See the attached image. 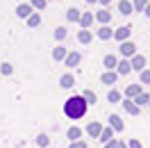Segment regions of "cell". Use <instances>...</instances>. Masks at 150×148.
<instances>
[{"label": "cell", "instance_id": "obj_1", "mask_svg": "<svg viewBox=\"0 0 150 148\" xmlns=\"http://www.w3.org/2000/svg\"><path fill=\"white\" fill-rule=\"evenodd\" d=\"M86 107H89V105L84 102L82 96H71V98L64 102V114L68 119H82L86 114Z\"/></svg>", "mask_w": 150, "mask_h": 148}, {"label": "cell", "instance_id": "obj_2", "mask_svg": "<svg viewBox=\"0 0 150 148\" xmlns=\"http://www.w3.org/2000/svg\"><path fill=\"white\" fill-rule=\"evenodd\" d=\"M121 55L123 57H134L137 55V46H134L132 41H123L121 43Z\"/></svg>", "mask_w": 150, "mask_h": 148}, {"label": "cell", "instance_id": "obj_3", "mask_svg": "<svg viewBox=\"0 0 150 148\" xmlns=\"http://www.w3.org/2000/svg\"><path fill=\"white\" fill-rule=\"evenodd\" d=\"M109 128H112L114 132H123L125 125H123V119L118 116V114H112V116H109Z\"/></svg>", "mask_w": 150, "mask_h": 148}, {"label": "cell", "instance_id": "obj_4", "mask_svg": "<svg viewBox=\"0 0 150 148\" xmlns=\"http://www.w3.org/2000/svg\"><path fill=\"white\" fill-rule=\"evenodd\" d=\"M130 64H132L134 71H139V73H141V71H146V57H143V55H134Z\"/></svg>", "mask_w": 150, "mask_h": 148}, {"label": "cell", "instance_id": "obj_5", "mask_svg": "<svg viewBox=\"0 0 150 148\" xmlns=\"http://www.w3.org/2000/svg\"><path fill=\"white\" fill-rule=\"evenodd\" d=\"M139 93H143V91H141V84H127V87H125V96H127V100H134Z\"/></svg>", "mask_w": 150, "mask_h": 148}, {"label": "cell", "instance_id": "obj_6", "mask_svg": "<svg viewBox=\"0 0 150 148\" xmlns=\"http://www.w3.org/2000/svg\"><path fill=\"white\" fill-rule=\"evenodd\" d=\"M116 80H118V73H116V71H107V73L100 75V82H103V84H109V87L116 84Z\"/></svg>", "mask_w": 150, "mask_h": 148}, {"label": "cell", "instance_id": "obj_7", "mask_svg": "<svg viewBox=\"0 0 150 148\" xmlns=\"http://www.w3.org/2000/svg\"><path fill=\"white\" fill-rule=\"evenodd\" d=\"M100 132H103V125H100V123H96V121H91V123L86 125V134H91L93 139L100 137Z\"/></svg>", "mask_w": 150, "mask_h": 148}, {"label": "cell", "instance_id": "obj_8", "mask_svg": "<svg viewBox=\"0 0 150 148\" xmlns=\"http://www.w3.org/2000/svg\"><path fill=\"white\" fill-rule=\"evenodd\" d=\"M123 110L127 112V114H132V116H139L141 114V107H137L134 100H123Z\"/></svg>", "mask_w": 150, "mask_h": 148}, {"label": "cell", "instance_id": "obj_9", "mask_svg": "<svg viewBox=\"0 0 150 148\" xmlns=\"http://www.w3.org/2000/svg\"><path fill=\"white\" fill-rule=\"evenodd\" d=\"M130 32H132V28H130V25H121V28L114 32V37L118 39V41H125V39L130 37Z\"/></svg>", "mask_w": 150, "mask_h": 148}, {"label": "cell", "instance_id": "obj_10", "mask_svg": "<svg viewBox=\"0 0 150 148\" xmlns=\"http://www.w3.org/2000/svg\"><path fill=\"white\" fill-rule=\"evenodd\" d=\"M16 14H18V18H30L32 16V5H18Z\"/></svg>", "mask_w": 150, "mask_h": 148}, {"label": "cell", "instance_id": "obj_11", "mask_svg": "<svg viewBox=\"0 0 150 148\" xmlns=\"http://www.w3.org/2000/svg\"><path fill=\"white\" fill-rule=\"evenodd\" d=\"M73 84H75V78L71 73H64V75H62V80H59V87H62V89H71Z\"/></svg>", "mask_w": 150, "mask_h": 148}, {"label": "cell", "instance_id": "obj_12", "mask_svg": "<svg viewBox=\"0 0 150 148\" xmlns=\"http://www.w3.org/2000/svg\"><path fill=\"white\" fill-rule=\"evenodd\" d=\"M66 137L71 139V141H80V137H82V130L77 128V125H73V128L66 130Z\"/></svg>", "mask_w": 150, "mask_h": 148}, {"label": "cell", "instance_id": "obj_13", "mask_svg": "<svg viewBox=\"0 0 150 148\" xmlns=\"http://www.w3.org/2000/svg\"><path fill=\"white\" fill-rule=\"evenodd\" d=\"M103 64H105V68H107V71H114V68L118 66V59H116L114 55H105Z\"/></svg>", "mask_w": 150, "mask_h": 148}, {"label": "cell", "instance_id": "obj_14", "mask_svg": "<svg viewBox=\"0 0 150 148\" xmlns=\"http://www.w3.org/2000/svg\"><path fill=\"white\" fill-rule=\"evenodd\" d=\"M80 59H82L80 53H68L64 62H66V66H77V64H80Z\"/></svg>", "mask_w": 150, "mask_h": 148}, {"label": "cell", "instance_id": "obj_15", "mask_svg": "<svg viewBox=\"0 0 150 148\" xmlns=\"http://www.w3.org/2000/svg\"><path fill=\"white\" fill-rule=\"evenodd\" d=\"M100 141H103V144H109V141H112L114 139V130L112 128H103V132H100Z\"/></svg>", "mask_w": 150, "mask_h": 148}, {"label": "cell", "instance_id": "obj_16", "mask_svg": "<svg viewBox=\"0 0 150 148\" xmlns=\"http://www.w3.org/2000/svg\"><path fill=\"white\" fill-rule=\"evenodd\" d=\"M116 68H118V71H116L118 75H125V73H130V68H132L130 59H123V62H118V66H116Z\"/></svg>", "mask_w": 150, "mask_h": 148}, {"label": "cell", "instance_id": "obj_17", "mask_svg": "<svg viewBox=\"0 0 150 148\" xmlns=\"http://www.w3.org/2000/svg\"><path fill=\"white\" fill-rule=\"evenodd\" d=\"M112 37H114L112 28H107V25H103V28L98 30V39H103V41H107V39H112Z\"/></svg>", "mask_w": 150, "mask_h": 148}, {"label": "cell", "instance_id": "obj_18", "mask_svg": "<svg viewBox=\"0 0 150 148\" xmlns=\"http://www.w3.org/2000/svg\"><path fill=\"white\" fill-rule=\"evenodd\" d=\"M91 23H93V14H89V11H86V14H82V16H80V25H82L84 30L89 28Z\"/></svg>", "mask_w": 150, "mask_h": 148}, {"label": "cell", "instance_id": "obj_19", "mask_svg": "<svg viewBox=\"0 0 150 148\" xmlns=\"http://www.w3.org/2000/svg\"><path fill=\"white\" fill-rule=\"evenodd\" d=\"M118 9H121V14H132L134 7H132L130 0H121V2H118Z\"/></svg>", "mask_w": 150, "mask_h": 148}, {"label": "cell", "instance_id": "obj_20", "mask_svg": "<svg viewBox=\"0 0 150 148\" xmlns=\"http://www.w3.org/2000/svg\"><path fill=\"white\" fill-rule=\"evenodd\" d=\"M150 102V93H139L137 98H134V105L137 107H141V105H148Z\"/></svg>", "mask_w": 150, "mask_h": 148}, {"label": "cell", "instance_id": "obj_21", "mask_svg": "<svg viewBox=\"0 0 150 148\" xmlns=\"http://www.w3.org/2000/svg\"><path fill=\"white\" fill-rule=\"evenodd\" d=\"M37 146L39 148H48L50 146V137H48V134H39L37 137Z\"/></svg>", "mask_w": 150, "mask_h": 148}, {"label": "cell", "instance_id": "obj_22", "mask_svg": "<svg viewBox=\"0 0 150 148\" xmlns=\"http://www.w3.org/2000/svg\"><path fill=\"white\" fill-rule=\"evenodd\" d=\"M66 55H68V53H66V48H62V46H57L55 50H52V57H55V59H66Z\"/></svg>", "mask_w": 150, "mask_h": 148}, {"label": "cell", "instance_id": "obj_23", "mask_svg": "<svg viewBox=\"0 0 150 148\" xmlns=\"http://www.w3.org/2000/svg\"><path fill=\"white\" fill-rule=\"evenodd\" d=\"M82 98H84V102H86V105H96V100H98L93 91H84V93H82Z\"/></svg>", "mask_w": 150, "mask_h": 148}, {"label": "cell", "instance_id": "obj_24", "mask_svg": "<svg viewBox=\"0 0 150 148\" xmlns=\"http://www.w3.org/2000/svg\"><path fill=\"white\" fill-rule=\"evenodd\" d=\"M77 39H80V43H89V41H91V32H89V30H80Z\"/></svg>", "mask_w": 150, "mask_h": 148}, {"label": "cell", "instance_id": "obj_25", "mask_svg": "<svg viewBox=\"0 0 150 148\" xmlns=\"http://www.w3.org/2000/svg\"><path fill=\"white\" fill-rule=\"evenodd\" d=\"M28 25L30 28H39V25H41V16H39V14H32L28 18Z\"/></svg>", "mask_w": 150, "mask_h": 148}, {"label": "cell", "instance_id": "obj_26", "mask_svg": "<svg viewBox=\"0 0 150 148\" xmlns=\"http://www.w3.org/2000/svg\"><path fill=\"white\" fill-rule=\"evenodd\" d=\"M107 100H109V102H121V91L112 89V91L107 93Z\"/></svg>", "mask_w": 150, "mask_h": 148}, {"label": "cell", "instance_id": "obj_27", "mask_svg": "<svg viewBox=\"0 0 150 148\" xmlns=\"http://www.w3.org/2000/svg\"><path fill=\"white\" fill-rule=\"evenodd\" d=\"M96 18L100 21V23H109V18H112V14H109V11H98V14H96Z\"/></svg>", "mask_w": 150, "mask_h": 148}, {"label": "cell", "instance_id": "obj_28", "mask_svg": "<svg viewBox=\"0 0 150 148\" xmlns=\"http://www.w3.org/2000/svg\"><path fill=\"white\" fill-rule=\"evenodd\" d=\"M0 73H2V75H11V73H14V66L7 64V62H5V64H0Z\"/></svg>", "mask_w": 150, "mask_h": 148}, {"label": "cell", "instance_id": "obj_29", "mask_svg": "<svg viewBox=\"0 0 150 148\" xmlns=\"http://www.w3.org/2000/svg\"><path fill=\"white\" fill-rule=\"evenodd\" d=\"M80 16H82L80 9H68V14H66V18H68V21H80Z\"/></svg>", "mask_w": 150, "mask_h": 148}, {"label": "cell", "instance_id": "obj_30", "mask_svg": "<svg viewBox=\"0 0 150 148\" xmlns=\"http://www.w3.org/2000/svg\"><path fill=\"white\" fill-rule=\"evenodd\" d=\"M66 34H68V32H66V28H57V30H55V39H57V41L66 39Z\"/></svg>", "mask_w": 150, "mask_h": 148}, {"label": "cell", "instance_id": "obj_31", "mask_svg": "<svg viewBox=\"0 0 150 148\" xmlns=\"http://www.w3.org/2000/svg\"><path fill=\"white\" fill-rule=\"evenodd\" d=\"M150 0H134V2H132V7H134V9H146V5H148Z\"/></svg>", "mask_w": 150, "mask_h": 148}, {"label": "cell", "instance_id": "obj_32", "mask_svg": "<svg viewBox=\"0 0 150 148\" xmlns=\"http://www.w3.org/2000/svg\"><path fill=\"white\" fill-rule=\"evenodd\" d=\"M141 84H150V71H141Z\"/></svg>", "mask_w": 150, "mask_h": 148}, {"label": "cell", "instance_id": "obj_33", "mask_svg": "<svg viewBox=\"0 0 150 148\" xmlns=\"http://www.w3.org/2000/svg\"><path fill=\"white\" fill-rule=\"evenodd\" d=\"M32 7L34 9H43L46 7V0H32Z\"/></svg>", "mask_w": 150, "mask_h": 148}, {"label": "cell", "instance_id": "obj_34", "mask_svg": "<svg viewBox=\"0 0 150 148\" xmlns=\"http://www.w3.org/2000/svg\"><path fill=\"white\" fill-rule=\"evenodd\" d=\"M127 148H143V146H141L139 139H130V141H127Z\"/></svg>", "mask_w": 150, "mask_h": 148}, {"label": "cell", "instance_id": "obj_35", "mask_svg": "<svg viewBox=\"0 0 150 148\" xmlns=\"http://www.w3.org/2000/svg\"><path fill=\"white\" fill-rule=\"evenodd\" d=\"M68 148H86V144L80 139V141H71V146H68Z\"/></svg>", "mask_w": 150, "mask_h": 148}, {"label": "cell", "instance_id": "obj_36", "mask_svg": "<svg viewBox=\"0 0 150 148\" xmlns=\"http://www.w3.org/2000/svg\"><path fill=\"white\" fill-rule=\"evenodd\" d=\"M105 148H118V139H112L109 144H105Z\"/></svg>", "mask_w": 150, "mask_h": 148}, {"label": "cell", "instance_id": "obj_37", "mask_svg": "<svg viewBox=\"0 0 150 148\" xmlns=\"http://www.w3.org/2000/svg\"><path fill=\"white\" fill-rule=\"evenodd\" d=\"M143 14H146V16H148V18H150V2H148V5H146V9H143Z\"/></svg>", "mask_w": 150, "mask_h": 148}, {"label": "cell", "instance_id": "obj_38", "mask_svg": "<svg viewBox=\"0 0 150 148\" xmlns=\"http://www.w3.org/2000/svg\"><path fill=\"white\" fill-rule=\"evenodd\" d=\"M118 148H127V144H123V141H118Z\"/></svg>", "mask_w": 150, "mask_h": 148}, {"label": "cell", "instance_id": "obj_39", "mask_svg": "<svg viewBox=\"0 0 150 148\" xmlns=\"http://www.w3.org/2000/svg\"><path fill=\"white\" fill-rule=\"evenodd\" d=\"M100 2H103V5H109V2H112V0H100Z\"/></svg>", "mask_w": 150, "mask_h": 148}, {"label": "cell", "instance_id": "obj_40", "mask_svg": "<svg viewBox=\"0 0 150 148\" xmlns=\"http://www.w3.org/2000/svg\"><path fill=\"white\" fill-rule=\"evenodd\" d=\"M86 2H96V0H86Z\"/></svg>", "mask_w": 150, "mask_h": 148}, {"label": "cell", "instance_id": "obj_41", "mask_svg": "<svg viewBox=\"0 0 150 148\" xmlns=\"http://www.w3.org/2000/svg\"><path fill=\"white\" fill-rule=\"evenodd\" d=\"M148 105H150V102H148Z\"/></svg>", "mask_w": 150, "mask_h": 148}]
</instances>
